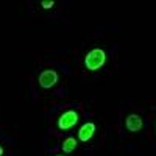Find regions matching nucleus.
Wrapping results in <instances>:
<instances>
[{
    "label": "nucleus",
    "mask_w": 156,
    "mask_h": 156,
    "mask_svg": "<svg viewBox=\"0 0 156 156\" xmlns=\"http://www.w3.org/2000/svg\"><path fill=\"white\" fill-rule=\"evenodd\" d=\"M94 133H95V125L92 122H87L80 128V131H78V139H80L81 142H87L94 136Z\"/></svg>",
    "instance_id": "obj_5"
},
{
    "label": "nucleus",
    "mask_w": 156,
    "mask_h": 156,
    "mask_svg": "<svg viewBox=\"0 0 156 156\" xmlns=\"http://www.w3.org/2000/svg\"><path fill=\"white\" fill-rule=\"evenodd\" d=\"M41 6H42L44 9L53 8V6H55V0H42V2H41Z\"/></svg>",
    "instance_id": "obj_7"
},
{
    "label": "nucleus",
    "mask_w": 156,
    "mask_h": 156,
    "mask_svg": "<svg viewBox=\"0 0 156 156\" xmlns=\"http://www.w3.org/2000/svg\"><path fill=\"white\" fill-rule=\"evenodd\" d=\"M142 125H144V122H142V117L137 115V114H129V115L126 117V120H125L126 129H128V131H131V133L140 131Z\"/></svg>",
    "instance_id": "obj_4"
},
{
    "label": "nucleus",
    "mask_w": 156,
    "mask_h": 156,
    "mask_svg": "<svg viewBox=\"0 0 156 156\" xmlns=\"http://www.w3.org/2000/svg\"><path fill=\"white\" fill-rule=\"evenodd\" d=\"M106 62V53L101 48H94L90 50L84 58V66L87 70H98L100 67H103V64Z\"/></svg>",
    "instance_id": "obj_1"
},
{
    "label": "nucleus",
    "mask_w": 156,
    "mask_h": 156,
    "mask_svg": "<svg viewBox=\"0 0 156 156\" xmlns=\"http://www.w3.org/2000/svg\"><path fill=\"white\" fill-rule=\"evenodd\" d=\"M56 83H58V73L55 70L48 69V70L41 72V75H39V84H41V87H44V89L53 87Z\"/></svg>",
    "instance_id": "obj_3"
},
{
    "label": "nucleus",
    "mask_w": 156,
    "mask_h": 156,
    "mask_svg": "<svg viewBox=\"0 0 156 156\" xmlns=\"http://www.w3.org/2000/svg\"><path fill=\"white\" fill-rule=\"evenodd\" d=\"M0 156H3V147L0 145Z\"/></svg>",
    "instance_id": "obj_8"
},
{
    "label": "nucleus",
    "mask_w": 156,
    "mask_h": 156,
    "mask_svg": "<svg viewBox=\"0 0 156 156\" xmlns=\"http://www.w3.org/2000/svg\"><path fill=\"white\" fill-rule=\"evenodd\" d=\"M78 122V114L73 109H69L66 112H62L61 117L58 119V128L59 129H70L72 126H75Z\"/></svg>",
    "instance_id": "obj_2"
},
{
    "label": "nucleus",
    "mask_w": 156,
    "mask_h": 156,
    "mask_svg": "<svg viewBox=\"0 0 156 156\" xmlns=\"http://www.w3.org/2000/svg\"><path fill=\"white\" fill-rule=\"evenodd\" d=\"M56 156H62V154H56Z\"/></svg>",
    "instance_id": "obj_9"
},
{
    "label": "nucleus",
    "mask_w": 156,
    "mask_h": 156,
    "mask_svg": "<svg viewBox=\"0 0 156 156\" xmlns=\"http://www.w3.org/2000/svg\"><path fill=\"white\" fill-rule=\"evenodd\" d=\"M76 139L75 137H67L66 140L62 142V151L64 153H70V151H73L75 148H76Z\"/></svg>",
    "instance_id": "obj_6"
}]
</instances>
